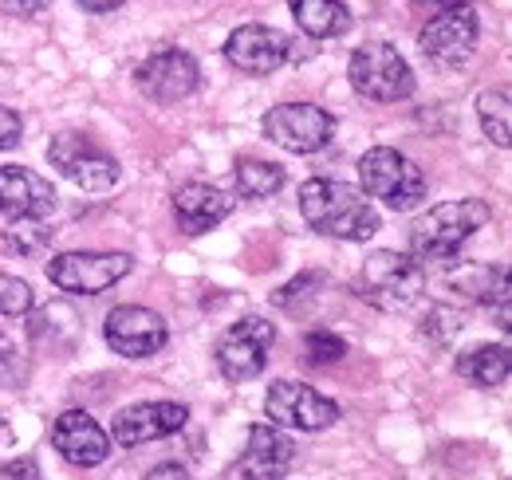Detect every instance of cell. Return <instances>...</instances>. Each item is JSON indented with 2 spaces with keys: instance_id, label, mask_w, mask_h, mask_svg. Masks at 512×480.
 <instances>
[{
  "instance_id": "1",
  "label": "cell",
  "mask_w": 512,
  "mask_h": 480,
  "mask_svg": "<svg viewBox=\"0 0 512 480\" xmlns=\"http://www.w3.org/2000/svg\"><path fill=\"white\" fill-rule=\"evenodd\" d=\"M300 213L316 233L335 240H371L383 229L375 201L359 185H347V181H304L300 185Z\"/></svg>"
},
{
  "instance_id": "2",
  "label": "cell",
  "mask_w": 512,
  "mask_h": 480,
  "mask_svg": "<svg viewBox=\"0 0 512 480\" xmlns=\"http://www.w3.org/2000/svg\"><path fill=\"white\" fill-rule=\"evenodd\" d=\"M493 221V209L477 197H461V201H442L430 213H422L410 229V256L418 264H438L453 260L461 252V244L473 237L477 229H485Z\"/></svg>"
},
{
  "instance_id": "3",
  "label": "cell",
  "mask_w": 512,
  "mask_h": 480,
  "mask_svg": "<svg viewBox=\"0 0 512 480\" xmlns=\"http://www.w3.org/2000/svg\"><path fill=\"white\" fill-rule=\"evenodd\" d=\"M426 292V272L414 256L402 252H371L363 272H359V296L367 303H375L379 311H406L422 300Z\"/></svg>"
},
{
  "instance_id": "4",
  "label": "cell",
  "mask_w": 512,
  "mask_h": 480,
  "mask_svg": "<svg viewBox=\"0 0 512 480\" xmlns=\"http://www.w3.org/2000/svg\"><path fill=\"white\" fill-rule=\"evenodd\" d=\"M347 79L371 103H402L414 91L410 63L386 40H367L363 48H355V56L347 63Z\"/></svg>"
},
{
  "instance_id": "5",
  "label": "cell",
  "mask_w": 512,
  "mask_h": 480,
  "mask_svg": "<svg viewBox=\"0 0 512 480\" xmlns=\"http://www.w3.org/2000/svg\"><path fill=\"white\" fill-rule=\"evenodd\" d=\"M359 178H363V193L379 197L386 209L406 213L426 197V174L398 154L394 146H375L359 158Z\"/></svg>"
},
{
  "instance_id": "6",
  "label": "cell",
  "mask_w": 512,
  "mask_h": 480,
  "mask_svg": "<svg viewBox=\"0 0 512 480\" xmlns=\"http://www.w3.org/2000/svg\"><path fill=\"white\" fill-rule=\"evenodd\" d=\"M48 158H52V166H56L71 185H79L83 193H107V189H115V181H119V162H115L99 142H91L87 134H75V130H64V134L52 138Z\"/></svg>"
},
{
  "instance_id": "7",
  "label": "cell",
  "mask_w": 512,
  "mask_h": 480,
  "mask_svg": "<svg viewBox=\"0 0 512 480\" xmlns=\"http://www.w3.org/2000/svg\"><path fill=\"white\" fill-rule=\"evenodd\" d=\"M477 36H481L477 8L457 4V8H446V12H434L418 40H422V56L438 71H457V67H465L473 60Z\"/></svg>"
},
{
  "instance_id": "8",
  "label": "cell",
  "mask_w": 512,
  "mask_h": 480,
  "mask_svg": "<svg viewBox=\"0 0 512 480\" xmlns=\"http://www.w3.org/2000/svg\"><path fill=\"white\" fill-rule=\"evenodd\" d=\"M134 268L127 252H60L48 264V280L67 296H99Z\"/></svg>"
},
{
  "instance_id": "9",
  "label": "cell",
  "mask_w": 512,
  "mask_h": 480,
  "mask_svg": "<svg viewBox=\"0 0 512 480\" xmlns=\"http://www.w3.org/2000/svg\"><path fill=\"white\" fill-rule=\"evenodd\" d=\"M276 343V327L260 315H245L241 323H233L221 339H217V370L229 382H253L256 374H264L268 366V351Z\"/></svg>"
},
{
  "instance_id": "10",
  "label": "cell",
  "mask_w": 512,
  "mask_h": 480,
  "mask_svg": "<svg viewBox=\"0 0 512 480\" xmlns=\"http://www.w3.org/2000/svg\"><path fill=\"white\" fill-rule=\"evenodd\" d=\"M264 414L268 425H284V429H304V433H320L327 425L339 421V402L323 398L320 390L304 386V382H292V378H280L268 386V398H264Z\"/></svg>"
},
{
  "instance_id": "11",
  "label": "cell",
  "mask_w": 512,
  "mask_h": 480,
  "mask_svg": "<svg viewBox=\"0 0 512 480\" xmlns=\"http://www.w3.org/2000/svg\"><path fill=\"white\" fill-rule=\"evenodd\" d=\"M264 134L288 154H316L335 138V119L316 103H280L264 115Z\"/></svg>"
},
{
  "instance_id": "12",
  "label": "cell",
  "mask_w": 512,
  "mask_h": 480,
  "mask_svg": "<svg viewBox=\"0 0 512 480\" xmlns=\"http://www.w3.org/2000/svg\"><path fill=\"white\" fill-rule=\"evenodd\" d=\"M103 335H107L111 351L123 355V359H150L170 343L166 319L158 311H150V307H138V303L115 307L107 315V323H103Z\"/></svg>"
},
{
  "instance_id": "13",
  "label": "cell",
  "mask_w": 512,
  "mask_h": 480,
  "mask_svg": "<svg viewBox=\"0 0 512 480\" xmlns=\"http://www.w3.org/2000/svg\"><path fill=\"white\" fill-rule=\"evenodd\" d=\"M296 445L276 425H253L241 457L225 469V480H284L292 469Z\"/></svg>"
},
{
  "instance_id": "14",
  "label": "cell",
  "mask_w": 512,
  "mask_h": 480,
  "mask_svg": "<svg viewBox=\"0 0 512 480\" xmlns=\"http://www.w3.org/2000/svg\"><path fill=\"white\" fill-rule=\"evenodd\" d=\"M197 79H201L197 60H193L190 52H182V48H166V52L150 56L134 71L138 91L146 99H154V103H182V99H190L193 91H197Z\"/></svg>"
},
{
  "instance_id": "15",
  "label": "cell",
  "mask_w": 512,
  "mask_h": 480,
  "mask_svg": "<svg viewBox=\"0 0 512 480\" xmlns=\"http://www.w3.org/2000/svg\"><path fill=\"white\" fill-rule=\"evenodd\" d=\"M225 60L245 75H272L292 60V40L268 24H241L225 40Z\"/></svg>"
},
{
  "instance_id": "16",
  "label": "cell",
  "mask_w": 512,
  "mask_h": 480,
  "mask_svg": "<svg viewBox=\"0 0 512 480\" xmlns=\"http://www.w3.org/2000/svg\"><path fill=\"white\" fill-rule=\"evenodd\" d=\"M0 213L8 221H48L56 213V189L24 166H0Z\"/></svg>"
},
{
  "instance_id": "17",
  "label": "cell",
  "mask_w": 512,
  "mask_h": 480,
  "mask_svg": "<svg viewBox=\"0 0 512 480\" xmlns=\"http://www.w3.org/2000/svg\"><path fill=\"white\" fill-rule=\"evenodd\" d=\"M186 418H190V410L182 402H138V406H127L115 414L111 437L123 449H138L146 441H162V437L178 433Z\"/></svg>"
},
{
  "instance_id": "18",
  "label": "cell",
  "mask_w": 512,
  "mask_h": 480,
  "mask_svg": "<svg viewBox=\"0 0 512 480\" xmlns=\"http://www.w3.org/2000/svg\"><path fill=\"white\" fill-rule=\"evenodd\" d=\"M52 445L60 449V457L71 465H103L111 457V437L103 433V425L91 418L87 410H67L52 425Z\"/></svg>"
},
{
  "instance_id": "19",
  "label": "cell",
  "mask_w": 512,
  "mask_h": 480,
  "mask_svg": "<svg viewBox=\"0 0 512 480\" xmlns=\"http://www.w3.org/2000/svg\"><path fill=\"white\" fill-rule=\"evenodd\" d=\"M229 213H233V197H229L225 189H217V185L190 181V185H182V189L174 193V217H178V225H182L186 233H193V237L217 229Z\"/></svg>"
},
{
  "instance_id": "20",
  "label": "cell",
  "mask_w": 512,
  "mask_h": 480,
  "mask_svg": "<svg viewBox=\"0 0 512 480\" xmlns=\"http://www.w3.org/2000/svg\"><path fill=\"white\" fill-rule=\"evenodd\" d=\"M292 16L312 40H335L351 28V12L343 0H292Z\"/></svg>"
},
{
  "instance_id": "21",
  "label": "cell",
  "mask_w": 512,
  "mask_h": 480,
  "mask_svg": "<svg viewBox=\"0 0 512 480\" xmlns=\"http://www.w3.org/2000/svg\"><path fill=\"white\" fill-rule=\"evenodd\" d=\"M509 370H512V355H509V343H485V347H473L457 359V374L469 378L473 386H505L509 382Z\"/></svg>"
},
{
  "instance_id": "22",
  "label": "cell",
  "mask_w": 512,
  "mask_h": 480,
  "mask_svg": "<svg viewBox=\"0 0 512 480\" xmlns=\"http://www.w3.org/2000/svg\"><path fill=\"white\" fill-rule=\"evenodd\" d=\"M477 119H481V130L489 142H497L501 150L512 146V103L505 87H489L477 95Z\"/></svg>"
},
{
  "instance_id": "23",
  "label": "cell",
  "mask_w": 512,
  "mask_h": 480,
  "mask_svg": "<svg viewBox=\"0 0 512 480\" xmlns=\"http://www.w3.org/2000/svg\"><path fill=\"white\" fill-rule=\"evenodd\" d=\"M233 181H237V193H241V197H253V201H260V197L280 193V185H284V170H280L276 162L245 158V162H237Z\"/></svg>"
},
{
  "instance_id": "24",
  "label": "cell",
  "mask_w": 512,
  "mask_h": 480,
  "mask_svg": "<svg viewBox=\"0 0 512 480\" xmlns=\"http://www.w3.org/2000/svg\"><path fill=\"white\" fill-rule=\"evenodd\" d=\"M32 307H36V292H32L20 276H4V272H0V315L20 319V315H28Z\"/></svg>"
},
{
  "instance_id": "25",
  "label": "cell",
  "mask_w": 512,
  "mask_h": 480,
  "mask_svg": "<svg viewBox=\"0 0 512 480\" xmlns=\"http://www.w3.org/2000/svg\"><path fill=\"white\" fill-rule=\"evenodd\" d=\"M323 272H304V276H296V280H288L272 300H276V307H284V311H300V300L312 303L316 300V292L323 288Z\"/></svg>"
},
{
  "instance_id": "26",
  "label": "cell",
  "mask_w": 512,
  "mask_h": 480,
  "mask_svg": "<svg viewBox=\"0 0 512 480\" xmlns=\"http://www.w3.org/2000/svg\"><path fill=\"white\" fill-rule=\"evenodd\" d=\"M304 351H308V362H312V366H331V362H339L343 355H347V343H343L335 331L316 327V331H308Z\"/></svg>"
},
{
  "instance_id": "27",
  "label": "cell",
  "mask_w": 512,
  "mask_h": 480,
  "mask_svg": "<svg viewBox=\"0 0 512 480\" xmlns=\"http://www.w3.org/2000/svg\"><path fill=\"white\" fill-rule=\"evenodd\" d=\"M44 240H48L44 221H12V225L4 229V248H8V252H36Z\"/></svg>"
},
{
  "instance_id": "28",
  "label": "cell",
  "mask_w": 512,
  "mask_h": 480,
  "mask_svg": "<svg viewBox=\"0 0 512 480\" xmlns=\"http://www.w3.org/2000/svg\"><path fill=\"white\" fill-rule=\"evenodd\" d=\"M20 138H24V119H20L16 111L0 107V150H12V146H20Z\"/></svg>"
},
{
  "instance_id": "29",
  "label": "cell",
  "mask_w": 512,
  "mask_h": 480,
  "mask_svg": "<svg viewBox=\"0 0 512 480\" xmlns=\"http://www.w3.org/2000/svg\"><path fill=\"white\" fill-rule=\"evenodd\" d=\"M0 477H4V480H44V477H40V465H36L32 457H20V461H8Z\"/></svg>"
},
{
  "instance_id": "30",
  "label": "cell",
  "mask_w": 512,
  "mask_h": 480,
  "mask_svg": "<svg viewBox=\"0 0 512 480\" xmlns=\"http://www.w3.org/2000/svg\"><path fill=\"white\" fill-rule=\"evenodd\" d=\"M146 480H190V477H186V469H182V465L166 461V465H154V469L146 473Z\"/></svg>"
},
{
  "instance_id": "31",
  "label": "cell",
  "mask_w": 512,
  "mask_h": 480,
  "mask_svg": "<svg viewBox=\"0 0 512 480\" xmlns=\"http://www.w3.org/2000/svg\"><path fill=\"white\" fill-rule=\"evenodd\" d=\"M83 12H115V8H123L127 0H75Z\"/></svg>"
},
{
  "instance_id": "32",
  "label": "cell",
  "mask_w": 512,
  "mask_h": 480,
  "mask_svg": "<svg viewBox=\"0 0 512 480\" xmlns=\"http://www.w3.org/2000/svg\"><path fill=\"white\" fill-rule=\"evenodd\" d=\"M12 441H16V433H12V425H8V418L0 414V449H4V445H12Z\"/></svg>"
},
{
  "instance_id": "33",
  "label": "cell",
  "mask_w": 512,
  "mask_h": 480,
  "mask_svg": "<svg viewBox=\"0 0 512 480\" xmlns=\"http://www.w3.org/2000/svg\"><path fill=\"white\" fill-rule=\"evenodd\" d=\"M16 8H24V12H40V8H48L52 0H12Z\"/></svg>"
},
{
  "instance_id": "34",
  "label": "cell",
  "mask_w": 512,
  "mask_h": 480,
  "mask_svg": "<svg viewBox=\"0 0 512 480\" xmlns=\"http://www.w3.org/2000/svg\"><path fill=\"white\" fill-rule=\"evenodd\" d=\"M422 4H430V8L446 12V8H457V4H465V0H422Z\"/></svg>"
}]
</instances>
